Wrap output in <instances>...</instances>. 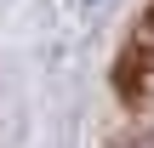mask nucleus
<instances>
[{"label":"nucleus","mask_w":154,"mask_h":148,"mask_svg":"<svg viewBox=\"0 0 154 148\" xmlns=\"http://www.w3.org/2000/svg\"><path fill=\"white\" fill-rule=\"evenodd\" d=\"M120 148H154V131H143V137H126Z\"/></svg>","instance_id":"f03ea898"},{"label":"nucleus","mask_w":154,"mask_h":148,"mask_svg":"<svg viewBox=\"0 0 154 148\" xmlns=\"http://www.w3.org/2000/svg\"><path fill=\"white\" fill-rule=\"evenodd\" d=\"M131 40H143V46H154V6H149V17H143V29H131Z\"/></svg>","instance_id":"f257e3e1"}]
</instances>
